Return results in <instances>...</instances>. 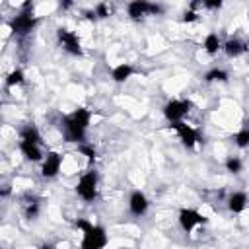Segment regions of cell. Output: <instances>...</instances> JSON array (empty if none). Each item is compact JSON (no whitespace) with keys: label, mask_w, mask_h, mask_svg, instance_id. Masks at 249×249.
<instances>
[{"label":"cell","mask_w":249,"mask_h":249,"mask_svg":"<svg viewBox=\"0 0 249 249\" xmlns=\"http://www.w3.org/2000/svg\"><path fill=\"white\" fill-rule=\"evenodd\" d=\"M91 123V111L88 107H78L62 119V134L66 142L82 144Z\"/></svg>","instance_id":"6da1fadb"},{"label":"cell","mask_w":249,"mask_h":249,"mask_svg":"<svg viewBox=\"0 0 249 249\" xmlns=\"http://www.w3.org/2000/svg\"><path fill=\"white\" fill-rule=\"evenodd\" d=\"M76 226L82 230L80 249H105L109 243V235L103 226H97L88 220H78Z\"/></svg>","instance_id":"7a4b0ae2"},{"label":"cell","mask_w":249,"mask_h":249,"mask_svg":"<svg viewBox=\"0 0 249 249\" xmlns=\"http://www.w3.org/2000/svg\"><path fill=\"white\" fill-rule=\"evenodd\" d=\"M97 193H99V177H97V173L93 169L82 173L78 183H76L78 198H82L84 202H93L97 198Z\"/></svg>","instance_id":"3957f363"},{"label":"cell","mask_w":249,"mask_h":249,"mask_svg":"<svg viewBox=\"0 0 249 249\" xmlns=\"http://www.w3.org/2000/svg\"><path fill=\"white\" fill-rule=\"evenodd\" d=\"M126 14L130 19L140 21L148 16H160L163 14V6L156 4V2H148V0H132L126 4Z\"/></svg>","instance_id":"277c9868"},{"label":"cell","mask_w":249,"mask_h":249,"mask_svg":"<svg viewBox=\"0 0 249 249\" xmlns=\"http://www.w3.org/2000/svg\"><path fill=\"white\" fill-rule=\"evenodd\" d=\"M189 111H191V101L189 99H179V97L169 99L161 109V113H163V117L169 124L183 123V119L189 115Z\"/></svg>","instance_id":"5b68a950"},{"label":"cell","mask_w":249,"mask_h":249,"mask_svg":"<svg viewBox=\"0 0 249 249\" xmlns=\"http://www.w3.org/2000/svg\"><path fill=\"white\" fill-rule=\"evenodd\" d=\"M37 23H39V18H37L31 10H21L19 14H16V16L10 19V29H12L16 35L23 37V35H29V33L37 27Z\"/></svg>","instance_id":"8992f818"},{"label":"cell","mask_w":249,"mask_h":249,"mask_svg":"<svg viewBox=\"0 0 249 249\" xmlns=\"http://www.w3.org/2000/svg\"><path fill=\"white\" fill-rule=\"evenodd\" d=\"M177 222H179V228H181L183 231H187V233H189V231H193L195 228H198V226L206 224V222H208V218H206L200 210L185 206V208H181V210H179V214H177Z\"/></svg>","instance_id":"52a82bcc"},{"label":"cell","mask_w":249,"mask_h":249,"mask_svg":"<svg viewBox=\"0 0 249 249\" xmlns=\"http://www.w3.org/2000/svg\"><path fill=\"white\" fill-rule=\"evenodd\" d=\"M56 39H58V45L72 56H82L84 54V49H82V41L78 37V33H74L72 29H66V27H60L56 31Z\"/></svg>","instance_id":"ba28073f"},{"label":"cell","mask_w":249,"mask_h":249,"mask_svg":"<svg viewBox=\"0 0 249 249\" xmlns=\"http://www.w3.org/2000/svg\"><path fill=\"white\" fill-rule=\"evenodd\" d=\"M62 169V154L56 150H49L41 161V175L45 179H54Z\"/></svg>","instance_id":"9c48e42d"},{"label":"cell","mask_w":249,"mask_h":249,"mask_svg":"<svg viewBox=\"0 0 249 249\" xmlns=\"http://www.w3.org/2000/svg\"><path fill=\"white\" fill-rule=\"evenodd\" d=\"M169 126L175 130V134L179 136V140H181V144H183L185 148H195V146L200 142L198 130H196L195 126L187 124L185 121H183V123H173V124H169Z\"/></svg>","instance_id":"30bf717a"},{"label":"cell","mask_w":249,"mask_h":249,"mask_svg":"<svg viewBox=\"0 0 249 249\" xmlns=\"http://www.w3.org/2000/svg\"><path fill=\"white\" fill-rule=\"evenodd\" d=\"M150 210V198L142 193V191H132L130 195H128V212L132 214V216H144L146 212Z\"/></svg>","instance_id":"8fae6325"},{"label":"cell","mask_w":249,"mask_h":249,"mask_svg":"<svg viewBox=\"0 0 249 249\" xmlns=\"http://www.w3.org/2000/svg\"><path fill=\"white\" fill-rule=\"evenodd\" d=\"M18 146H19V152H21V156L27 160V161H33V163H41L43 161V158H45V154H43V144H33V142H23V140H19L18 142Z\"/></svg>","instance_id":"7c38bea8"},{"label":"cell","mask_w":249,"mask_h":249,"mask_svg":"<svg viewBox=\"0 0 249 249\" xmlns=\"http://www.w3.org/2000/svg\"><path fill=\"white\" fill-rule=\"evenodd\" d=\"M228 210L231 212V214H241L245 208H247V204H249V196H247V193H243V191H233L230 196H228Z\"/></svg>","instance_id":"4fadbf2b"},{"label":"cell","mask_w":249,"mask_h":249,"mask_svg":"<svg viewBox=\"0 0 249 249\" xmlns=\"http://www.w3.org/2000/svg\"><path fill=\"white\" fill-rule=\"evenodd\" d=\"M222 51L226 53V56H230V58H237V56H241V54L247 51V45H245L239 37H230L228 41H224Z\"/></svg>","instance_id":"5bb4252c"},{"label":"cell","mask_w":249,"mask_h":249,"mask_svg":"<svg viewBox=\"0 0 249 249\" xmlns=\"http://www.w3.org/2000/svg\"><path fill=\"white\" fill-rule=\"evenodd\" d=\"M134 72H136V68H134L130 62H121V64H117V66L111 70V78H113V82L123 84V82H126V80H130V78L134 76Z\"/></svg>","instance_id":"9a60e30c"},{"label":"cell","mask_w":249,"mask_h":249,"mask_svg":"<svg viewBox=\"0 0 249 249\" xmlns=\"http://www.w3.org/2000/svg\"><path fill=\"white\" fill-rule=\"evenodd\" d=\"M222 45H224V43L220 41L218 33H214V31L206 33V37H204V41H202V49H204V53L210 54V56L218 54V51L222 49Z\"/></svg>","instance_id":"2e32d148"},{"label":"cell","mask_w":249,"mask_h":249,"mask_svg":"<svg viewBox=\"0 0 249 249\" xmlns=\"http://www.w3.org/2000/svg\"><path fill=\"white\" fill-rule=\"evenodd\" d=\"M19 140L23 142H33V144H43V136L35 124H25L19 130Z\"/></svg>","instance_id":"e0dca14e"},{"label":"cell","mask_w":249,"mask_h":249,"mask_svg":"<svg viewBox=\"0 0 249 249\" xmlns=\"http://www.w3.org/2000/svg\"><path fill=\"white\" fill-rule=\"evenodd\" d=\"M228 78H230V74L224 68H210L204 74V82H208V84H224V82H228Z\"/></svg>","instance_id":"ac0fdd59"},{"label":"cell","mask_w":249,"mask_h":249,"mask_svg":"<svg viewBox=\"0 0 249 249\" xmlns=\"http://www.w3.org/2000/svg\"><path fill=\"white\" fill-rule=\"evenodd\" d=\"M23 82H25V74H23V70H19V68H14V70L6 76V80H4L6 88H16V86H21Z\"/></svg>","instance_id":"d6986e66"},{"label":"cell","mask_w":249,"mask_h":249,"mask_svg":"<svg viewBox=\"0 0 249 249\" xmlns=\"http://www.w3.org/2000/svg\"><path fill=\"white\" fill-rule=\"evenodd\" d=\"M224 165H226V171H230V173H233V175H237V173L243 171V161H241V158H237V156H230V158L224 161Z\"/></svg>","instance_id":"ffe728a7"},{"label":"cell","mask_w":249,"mask_h":249,"mask_svg":"<svg viewBox=\"0 0 249 249\" xmlns=\"http://www.w3.org/2000/svg\"><path fill=\"white\" fill-rule=\"evenodd\" d=\"M233 144L237 146V148H249V126H245V128H241V130H237L235 132V136H233Z\"/></svg>","instance_id":"44dd1931"},{"label":"cell","mask_w":249,"mask_h":249,"mask_svg":"<svg viewBox=\"0 0 249 249\" xmlns=\"http://www.w3.org/2000/svg\"><path fill=\"white\" fill-rule=\"evenodd\" d=\"M39 208H41V206H39V200H35V198L29 200V202L25 204V216H27L29 220L37 218V216H39Z\"/></svg>","instance_id":"7402d4cb"},{"label":"cell","mask_w":249,"mask_h":249,"mask_svg":"<svg viewBox=\"0 0 249 249\" xmlns=\"http://www.w3.org/2000/svg\"><path fill=\"white\" fill-rule=\"evenodd\" d=\"M78 152H80L82 156H86V160H89V161H93V160H95V148H93V146H89V144H86V142L78 144Z\"/></svg>","instance_id":"603a6c76"},{"label":"cell","mask_w":249,"mask_h":249,"mask_svg":"<svg viewBox=\"0 0 249 249\" xmlns=\"http://www.w3.org/2000/svg\"><path fill=\"white\" fill-rule=\"evenodd\" d=\"M93 14H95V18H109L111 16V6L107 2H101L93 8Z\"/></svg>","instance_id":"cb8c5ba5"},{"label":"cell","mask_w":249,"mask_h":249,"mask_svg":"<svg viewBox=\"0 0 249 249\" xmlns=\"http://www.w3.org/2000/svg\"><path fill=\"white\" fill-rule=\"evenodd\" d=\"M224 4L220 2V0H204L202 2V8H206V10H220Z\"/></svg>","instance_id":"d4e9b609"},{"label":"cell","mask_w":249,"mask_h":249,"mask_svg":"<svg viewBox=\"0 0 249 249\" xmlns=\"http://www.w3.org/2000/svg\"><path fill=\"white\" fill-rule=\"evenodd\" d=\"M181 19H183L185 23H191V21H196V19H198V14L191 8L189 12H185V14H183V18H181Z\"/></svg>","instance_id":"484cf974"}]
</instances>
